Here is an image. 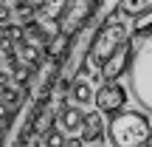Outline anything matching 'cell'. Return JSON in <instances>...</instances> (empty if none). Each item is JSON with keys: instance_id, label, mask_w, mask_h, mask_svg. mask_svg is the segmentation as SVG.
Wrapping results in <instances>:
<instances>
[{"instance_id": "cell-1", "label": "cell", "mask_w": 152, "mask_h": 147, "mask_svg": "<svg viewBox=\"0 0 152 147\" xmlns=\"http://www.w3.org/2000/svg\"><path fill=\"white\" fill-rule=\"evenodd\" d=\"M110 144L115 147H144L152 142V125L149 116L141 110H124V113H113L107 127Z\"/></svg>"}, {"instance_id": "cell-2", "label": "cell", "mask_w": 152, "mask_h": 147, "mask_svg": "<svg viewBox=\"0 0 152 147\" xmlns=\"http://www.w3.org/2000/svg\"><path fill=\"white\" fill-rule=\"evenodd\" d=\"M130 91L147 113H152V34L141 37L130 68Z\"/></svg>"}, {"instance_id": "cell-3", "label": "cell", "mask_w": 152, "mask_h": 147, "mask_svg": "<svg viewBox=\"0 0 152 147\" xmlns=\"http://www.w3.org/2000/svg\"><path fill=\"white\" fill-rule=\"evenodd\" d=\"M130 40V31H127V26L118 20V17L110 14L107 20L99 26L96 37H93V45L90 51H87V62H90L93 68H102L104 62L110 60V57L115 54V51L121 48V45Z\"/></svg>"}, {"instance_id": "cell-4", "label": "cell", "mask_w": 152, "mask_h": 147, "mask_svg": "<svg viewBox=\"0 0 152 147\" xmlns=\"http://www.w3.org/2000/svg\"><path fill=\"white\" fill-rule=\"evenodd\" d=\"M127 99H130V93L118 79H104V85L96 88V108L102 113H118L127 105Z\"/></svg>"}, {"instance_id": "cell-5", "label": "cell", "mask_w": 152, "mask_h": 147, "mask_svg": "<svg viewBox=\"0 0 152 147\" xmlns=\"http://www.w3.org/2000/svg\"><path fill=\"white\" fill-rule=\"evenodd\" d=\"M132 60H135V45L127 40V43L121 45V48L115 51V54L110 57L102 68H99V71H102V79H121L124 74H130Z\"/></svg>"}, {"instance_id": "cell-6", "label": "cell", "mask_w": 152, "mask_h": 147, "mask_svg": "<svg viewBox=\"0 0 152 147\" xmlns=\"http://www.w3.org/2000/svg\"><path fill=\"white\" fill-rule=\"evenodd\" d=\"M79 136L85 139V144H104V113L99 108L85 116V125H82Z\"/></svg>"}, {"instance_id": "cell-7", "label": "cell", "mask_w": 152, "mask_h": 147, "mask_svg": "<svg viewBox=\"0 0 152 147\" xmlns=\"http://www.w3.org/2000/svg\"><path fill=\"white\" fill-rule=\"evenodd\" d=\"M85 110H82V105H68V108H62L59 110V127L65 133H79L82 130V125H85Z\"/></svg>"}, {"instance_id": "cell-8", "label": "cell", "mask_w": 152, "mask_h": 147, "mask_svg": "<svg viewBox=\"0 0 152 147\" xmlns=\"http://www.w3.org/2000/svg\"><path fill=\"white\" fill-rule=\"evenodd\" d=\"M68 3L71 0H37V17L42 23H56V20H62Z\"/></svg>"}, {"instance_id": "cell-9", "label": "cell", "mask_w": 152, "mask_h": 147, "mask_svg": "<svg viewBox=\"0 0 152 147\" xmlns=\"http://www.w3.org/2000/svg\"><path fill=\"white\" fill-rule=\"evenodd\" d=\"M17 54H20V60L28 62L34 71H39V68H42V57H45V51H39V45H34V40H28V37L20 40V43H17Z\"/></svg>"}, {"instance_id": "cell-10", "label": "cell", "mask_w": 152, "mask_h": 147, "mask_svg": "<svg viewBox=\"0 0 152 147\" xmlns=\"http://www.w3.org/2000/svg\"><path fill=\"white\" fill-rule=\"evenodd\" d=\"M71 99L76 105H90L96 102V93H93V85L85 79V76H73V88H71Z\"/></svg>"}, {"instance_id": "cell-11", "label": "cell", "mask_w": 152, "mask_h": 147, "mask_svg": "<svg viewBox=\"0 0 152 147\" xmlns=\"http://www.w3.org/2000/svg\"><path fill=\"white\" fill-rule=\"evenodd\" d=\"M0 99H6V102L11 105V108H20L23 105V85H11V82H3L0 85Z\"/></svg>"}, {"instance_id": "cell-12", "label": "cell", "mask_w": 152, "mask_h": 147, "mask_svg": "<svg viewBox=\"0 0 152 147\" xmlns=\"http://www.w3.org/2000/svg\"><path fill=\"white\" fill-rule=\"evenodd\" d=\"M147 34H152V9L141 11V14L135 17V26H132V37H147Z\"/></svg>"}, {"instance_id": "cell-13", "label": "cell", "mask_w": 152, "mask_h": 147, "mask_svg": "<svg viewBox=\"0 0 152 147\" xmlns=\"http://www.w3.org/2000/svg\"><path fill=\"white\" fill-rule=\"evenodd\" d=\"M147 9H152V0H121V11L127 17H138Z\"/></svg>"}, {"instance_id": "cell-14", "label": "cell", "mask_w": 152, "mask_h": 147, "mask_svg": "<svg viewBox=\"0 0 152 147\" xmlns=\"http://www.w3.org/2000/svg\"><path fill=\"white\" fill-rule=\"evenodd\" d=\"M14 11L23 17V23H26V20H31V17L37 14V6H34L31 0H14Z\"/></svg>"}, {"instance_id": "cell-15", "label": "cell", "mask_w": 152, "mask_h": 147, "mask_svg": "<svg viewBox=\"0 0 152 147\" xmlns=\"http://www.w3.org/2000/svg\"><path fill=\"white\" fill-rule=\"evenodd\" d=\"M11 110H14V108H11L6 99H0V122H3V125H9V122L14 119V113H11Z\"/></svg>"}, {"instance_id": "cell-16", "label": "cell", "mask_w": 152, "mask_h": 147, "mask_svg": "<svg viewBox=\"0 0 152 147\" xmlns=\"http://www.w3.org/2000/svg\"><path fill=\"white\" fill-rule=\"evenodd\" d=\"M71 88H73V79H71V76H62V79L56 82V91H59V93H71Z\"/></svg>"}, {"instance_id": "cell-17", "label": "cell", "mask_w": 152, "mask_h": 147, "mask_svg": "<svg viewBox=\"0 0 152 147\" xmlns=\"http://www.w3.org/2000/svg\"><path fill=\"white\" fill-rule=\"evenodd\" d=\"M3 23H11V6H6L3 0H0V26Z\"/></svg>"}, {"instance_id": "cell-18", "label": "cell", "mask_w": 152, "mask_h": 147, "mask_svg": "<svg viewBox=\"0 0 152 147\" xmlns=\"http://www.w3.org/2000/svg\"><path fill=\"white\" fill-rule=\"evenodd\" d=\"M85 144V139L82 136H71V139H65V147H82Z\"/></svg>"}, {"instance_id": "cell-19", "label": "cell", "mask_w": 152, "mask_h": 147, "mask_svg": "<svg viewBox=\"0 0 152 147\" xmlns=\"http://www.w3.org/2000/svg\"><path fill=\"white\" fill-rule=\"evenodd\" d=\"M6 142V130H3V122H0V144Z\"/></svg>"}, {"instance_id": "cell-20", "label": "cell", "mask_w": 152, "mask_h": 147, "mask_svg": "<svg viewBox=\"0 0 152 147\" xmlns=\"http://www.w3.org/2000/svg\"><path fill=\"white\" fill-rule=\"evenodd\" d=\"M0 65H3V60H0Z\"/></svg>"}]
</instances>
